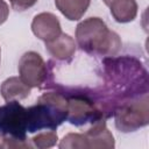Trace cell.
I'll return each mask as SVG.
<instances>
[{
  "instance_id": "5b68a950",
  "label": "cell",
  "mask_w": 149,
  "mask_h": 149,
  "mask_svg": "<svg viewBox=\"0 0 149 149\" xmlns=\"http://www.w3.org/2000/svg\"><path fill=\"white\" fill-rule=\"evenodd\" d=\"M104 112L97 104L85 95H72L68 98V118L66 120L74 126H83L88 122L94 123L102 119Z\"/></svg>"
},
{
  "instance_id": "8992f818",
  "label": "cell",
  "mask_w": 149,
  "mask_h": 149,
  "mask_svg": "<svg viewBox=\"0 0 149 149\" xmlns=\"http://www.w3.org/2000/svg\"><path fill=\"white\" fill-rule=\"evenodd\" d=\"M20 78L29 87H41L47 80V64L42 56L35 51L24 52L17 65Z\"/></svg>"
},
{
  "instance_id": "e0dca14e",
  "label": "cell",
  "mask_w": 149,
  "mask_h": 149,
  "mask_svg": "<svg viewBox=\"0 0 149 149\" xmlns=\"http://www.w3.org/2000/svg\"><path fill=\"white\" fill-rule=\"evenodd\" d=\"M9 15V7L5 0H0V24H2Z\"/></svg>"
},
{
  "instance_id": "ac0fdd59",
  "label": "cell",
  "mask_w": 149,
  "mask_h": 149,
  "mask_svg": "<svg viewBox=\"0 0 149 149\" xmlns=\"http://www.w3.org/2000/svg\"><path fill=\"white\" fill-rule=\"evenodd\" d=\"M102 1L105 2V5H107V6H109V5H111V3L113 2V1H115V0H102Z\"/></svg>"
},
{
  "instance_id": "277c9868",
  "label": "cell",
  "mask_w": 149,
  "mask_h": 149,
  "mask_svg": "<svg viewBox=\"0 0 149 149\" xmlns=\"http://www.w3.org/2000/svg\"><path fill=\"white\" fill-rule=\"evenodd\" d=\"M0 133L27 140L28 112L17 100L7 101L0 106Z\"/></svg>"
},
{
  "instance_id": "8fae6325",
  "label": "cell",
  "mask_w": 149,
  "mask_h": 149,
  "mask_svg": "<svg viewBox=\"0 0 149 149\" xmlns=\"http://www.w3.org/2000/svg\"><path fill=\"white\" fill-rule=\"evenodd\" d=\"M108 7L112 16L119 23L130 22L137 15V2L135 0H115Z\"/></svg>"
},
{
  "instance_id": "30bf717a",
  "label": "cell",
  "mask_w": 149,
  "mask_h": 149,
  "mask_svg": "<svg viewBox=\"0 0 149 149\" xmlns=\"http://www.w3.org/2000/svg\"><path fill=\"white\" fill-rule=\"evenodd\" d=\"M31 87L22 81L20 77H9L2 81L0 86V94L5 101L23 100L29 97Z\"/></svg>"
},
{
  "instance_id": "4fadbf2b",
  "label": "cell",
  "mask_w": 149,
  "mask_h": 149,
  "mask_svg": "<svg viewBox=\"0 0 149 149\" xmlns=\"http://www.w3.org/2000/svg\"><path fill=\"white\" fill-rule=\"evenodd\" d=\"M58 147L61 149H88L86 139L84 134L69 133L59 142Z\"/></svg>"
},
{
  "instance_id": "3957f363",
  "label": "cell",
  "mask_w": 149,
  "mask_h": 149,
  "mask_svg": "<svg viewBox=\"0 0 149 149\" xmlns=\"http://www.w3.org/2000/svg\"><path fill=\"white\" fill-rule=\"evenodd\" d=\"M115 127L123 133L135 132L149 123L148 92L126 99L114 109Z\"/></svg>"
},
{
  "instance_id": "7c38bea8",
  "label": "cell",
  "mask_w": 149,
  "mask_h": 149,
  "mask_svg": "<svg viewBox=\"0 0 149 149\" xmlns=\"http://www.w3.org/2000/svg\"><path fill=\"white\" fill-rule=\"evenodd\" d=\"M91 0H55L57 9L70 21H78L86 13Z\"/></svg>"
},
{
  "instance_id": "d6986e66",
  "label": "cell",
  "mask_w": 149,
  "mask_h": 149,
  "mask_svg": "<svg viewBox=\"0 0 149 149\" xmlns=\"http://www.w3.org/2000/svg\"><path fill=\"white\" fill-rule=\"evenodd\" d=\"M0 61H1V49H0Z\"/></svg>"
},
{
  "instance_id": "ba28073f",
  "label": "cell",
  "mask_w": 149,
  "mask_h": 149,
  "mask_svg": "<svg viewBox=\"0 0 149 149\" xmlns=\"http://www.w3.org/2000/svg\"><path fill=\"white\" fill-rule=\"evenodd\" d=\"M84 135L88 149H112L115 147L113 134L106 127L104 119L95 121Z\"/></svg>"
},
{
  "instance_id": "9a60e30c",
  "label": "cell",
  "mask_w": 149,
  "mask_h": 149,
  "mask_svg": "<svg viewBox=\"0 0 149 149\" xmlns=\"http://www.w3.org/2000/svg\"><path fill=\"white\" fill-rule=\"evenodd\" d=\"M31 140H20L10 135L0 133V149H24L33 148Z\"/></svg>"
},
{
  "instance_id": "7a4b0ae2",
  "label": "cell",
  "mask_w": 149,
  "mask_h": 149,
  "mask_svg": "<svg viewBox=\"0 0 149 149\" xmlns=\"http://www.w3.org/2000/svg\"><path fill=\"white\" fill-rule=\"evenodd\" d=\"M28 133L55 130L68 118V98L58 92L43 93L35 105L27 108Z\"/></svg>"
},
{
  "instance_id": "52a82bcc",
  "label": "cell",
  "mask_w": 149,
  "mask_h": 149,
  "mask_svg": "<svg viewBox=\"0 0 149 149\" xmlns=\"http://www.w3.org/2000/svg\"><path fill=\"white\" fill-rule=\"evenodd\" d=\"M31 30L34 35L44 43L50 42L62 34V27L58 17L48 12L40 13L34 16L31 22Z\"/></svg>"
},
{
  "instance_id": "9c48e42d",
  "label": "cell",
  "mask_w": 149,
  "mask_h": 149,
  "mask_svg": "<svg viewBox=\"0 0 149 149\" xmlns=\"http://www.w3.org/2000/svg\"><path fill=\"white\" fill-rule=\"evenodd\" d=\"M48 52L59 61H70L76 52L74 40L65 33H62L50 42H45Z\"/></svg>"
},
{
  "instance_id": "5bb4252c",
  "label": "cell",
  "mask_w": 149,
  "mask_h": 149,
  "mask_svg": "<svg viewBox=\"0 0 149 149\" xmlns=\"http://www.w3.org/2000/svg\"><path fill=\"white\" fill-rule=\"evenodd\" d=\"M30 140L34 147L40 148V149H45V148H51L56 146L58 141V136L55 130H49V132L38 133Z\"/></svg>"
},
{
  "instance_id": "6da1fadb",
  "label": "cell",
  "mask_w": 149,
  "mask_h": 149,
  "mask_svg": "<svg viewBox=\"0 0 149 149\" xmlns=\"http://www.w3.org/2000/svg\"><path fill=\"white\" fill-rule=\"evenodd\" d=\"M76 41L81 50L91 55L115 56L121 49V40L108 29L100 17H87L76 27Z\"/></svg>"
},
{
  "instance_id": "2e32d148",
  "label": "cell",
  "mask_w": 149,
  "mask_h": 149,
  "mask_svg": "<svg viewBox=\"0 0 149 149\" xmlns=\"http://www.w3.org/2000/svg\"><path fill=\"white\" fill-rule=\"evenodd\" d=\"M9 2H10V6L13 7V9L22 12V10H26V9L33 7L37 2V0H9Z\"/></svg>"
}]
</instances>
